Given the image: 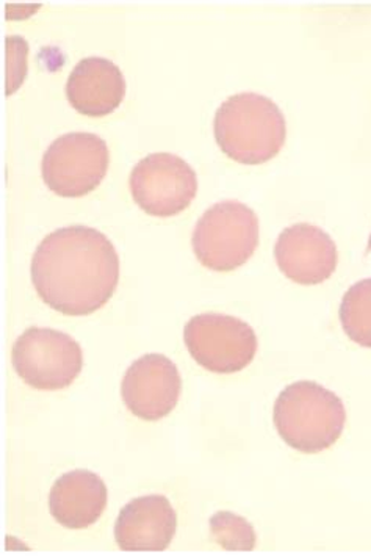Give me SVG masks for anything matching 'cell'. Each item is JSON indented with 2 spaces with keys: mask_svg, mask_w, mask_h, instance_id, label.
Instances as JSON below:
<instances>
[{
  "mask_svg": "<svg viewBox=\"0 0 371 556\" xmlns=\"http://www.w3.org/2000/svg\"><path fill=\"white\" fill-rule=\"evenodd\" d=\"M31 282L52 309L85 317L108 303L119 282V257L108 237L76 225L56 229L38 244Z\"/></svg>",
  "mask_w": 371,
  "mask_h": 556,
  "instance_id": "obj_1",
  "label": "cell"
},
{
  "mask_svg": "<svg viewBox=\"0 0 371 556\" xmlns=\"http://www.w3.org/2000/svg\"><path fill=\"white\" fill-rule=\"evenodd\" d=\"M215 140L222 154L243 165H260L279 154L287 137L284 113L267 96L240 93L215 113Z\"/></svg>",
  "mask_w": 371,
  "mask_h": 556,
  "instance_id": "obj_2",
  "label": "cell"
},
{
  "mask_svg": "<svg viewBox=\"0 0 371 556\" xmlns=\"http://www.w3.org/2000/svg\"><path fill=\"white\" fill-rule=\"evenodd\" d=\"M274 427L289 447L314 455L344 433L346 410L341 396L312 381L293 382L274 403Z\"/></svg>",
  "mask_w": 371,
  "mask_h": 556,
  "instance_id": "obj_3",
  "label": "cell"
},
{
  "mask_svg": "<svg viewBox=\"0 0 371 556\" xmlns=\"http://www.w3.org/2000/svg\"><path fill=\"white\" fill-rule=\"evenodd\" d=\"M192 244L197 261L208 270H235L253 257L259 244V218L240 201H221L196 223Z\"/></svg>",
  "mask_w": 371,
  "mask_h": 556,
  "instance_id": "obj_4",
  "label": "cell"
},
{
  "mask_svg": "<svg viewBox=\"0 0 371 556\" xmlns=\"http://www.w3.org/2000/svg\"><path fill=\"white\" fill-rule=\"evenodd\" d=\"M12 363L17 377L38 391H60L79 377L84 353L66 332L31 326L14 342Z\"/></svg>",
  "mask_w": 371,
  "mask_h": 556,
  "instance_id": "obj_5",
  "label": "cell"
},
{
  "mask_svg": "<svg viewBox=\"0 0 371 556\" xmlns=\"http://www.w3.org/2000/svg\"><path fill=\"white\" fill-rule=\"evenodd\" d=\"M108 147L90 132H71L56 138L42 155L46 186L63 198H80L97 190L107 175Z\"/></svg>",
  "mask_w": 371,
  "mask_h": 556,
  "instance_id": "obj_6",
  "label": "cell"
},
{
  "mask_svg": "<svg viewBox=\"0 0 371 556\" xmlns=\"http://www.w3.org/2000/svg\"><path fill=\"white\" fill-rule=\"evenodd\" d=\"M183 342L201 367L220 375L236 374L253 363L257 336L246 321L231 315L208 313L190 318Z\"/></svg>",
  "mask_w": 371,
  "mask_h": 556,
  "instance_id": "obj_7",
  "label": "cell"
},
{
  "mask_svg": "<svg viewBox=\"0 0 371 556\" xmlns=\"http://www.w3.org/2000/svg\"><path fill=\"white\" fill-rule=\"evenodd\" d=\"M129 187L141 211L151 217L169 218L192 204L197 193V177L179 155L157 152L133 166Z\"/></svg>",
  "mask_w": 371,
  "mask_h": 556,
  "instance_id": "obj_8",
  "label": "cell"
},
{
  "mask_svg": "<svg viewBox=\"0 0 371 556\" xmlns=\"http://www.w3.org/2000/svg\"><path fill=\"white\" fill-rule=\"evenodd\" d=\"M182 380L179 368L164 354H144L129 368L121 384L127 409L143 420H161L178 405Z\"/></svg>",
  "mask_w": 371,
  "mask_h": 556,
  "instance_id": "obj_9",
  "label": "cell"
},
{
  "mask_svg": "<svg viewBox=\"0 0 371 556\" xmlns=\"http://www.w3.org/2000/svg\"><path fill=\"white\" fill-rule=\"evenodd\" d=\"M274 257L279 270L290 281L317 286L330 279L337 268V247L330 233L309 223L289 226L278 237Z\"/></svg>",
  "mask_w": 371,
  "mask_h": 556,
  "instance_id": "obj_10",
  "label": "cell"
},
{
  "mask_svg": "<svg viewBox=\"0 0 371 556\" xmlns=\"http://www.w3.org/2000/svg\"><path fill=\"white\" fill-rule=\"evenodd\" d=\"M178 531V515L165 495L127 503L115 523V540L126 552H164Z\"/></svg>",
  "mask_w": 371,
  "mask_h": 556,
  "instance_id": "obj_11",
  "label": "cell"
},
{
  "mask_svg": "<svg viewBox=\"0 0 371 556\" xmlns=\"http://www.w3.org/2000/svg\"><path fill=\"white\" fill-rule=\"evenodd\" d=\"M121 70L104 56H87L74 66L66 81V98L85 116L111 115L126 96Z\"/></svg>",
  "mask_w": 371,
  "mask_h": 556,
  "instance_id": "obj_12",
  "label": "cell"
},
{
  "mask_svg": "<svg viewBox=\"0 0 371 556\" xmlns=\"http://www.w3.org/2000/svg\"><path fill=\"white\" fill-rule=\"evenodd\" d=\"M104 480L90 470H73L55 481L49 494V509L60 526L84 530L93 526L107 506Z\"/></svg>",
  "mask_w": 371,
  "mask_h": 556,
  "instance_id": "obj_13",
  "label": "cell"
},
{
  "mask_svg": "<svg viewBox=\"0 0 371 556\" xmlns=\"http://www.w3.org/2000/svg\"><path fill=\"white\" fill-rule=\"evenodd\" d=\"M341 324L353 342L371 349V278L349 287L341 304Z\"/></svg>",
  "mask_w": 371,
  "mask_h": 556,
  "instance_id": "obj_14",
  "label": "cell"
},
{
  "mask_svg": "<svg viewBox=\"0 0 371 556\" xmlns=\"http://www.w3.org/2000/svg\"><path fill=\"white\" fill-rule=\"evenodd\" d=\"M210 533L214 540L229 552H251L256 548L254 527L242 516L220 511L210 517Z\"/></svg>",
  "mask_w": 371,
  "mask_h": 556,
  "instance_id": "obj_15",
  "label": "cell"
},
{
  "mask_svg": "<svg viewBox=\"0 0 371 556\" xmlns=\"http://www.w3.org/2000/svg\"><path fill=\"white\" fill-rule=\"evenodd\" d=\"M7 62H9V79H7V94L16 91L27 74V42L21 37L7 38Z\"/></svg>",
  "mask_w": 371,
  "mask_h": 556,
  "instance_id": "obj_16",
  "label": "cell"
}]
</instances>
